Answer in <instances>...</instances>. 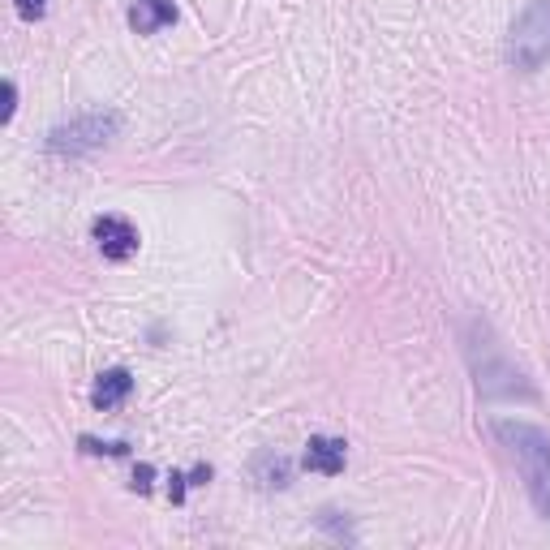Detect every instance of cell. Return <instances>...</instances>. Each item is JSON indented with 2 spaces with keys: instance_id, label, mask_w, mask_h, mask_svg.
I'll use <instances>...</instances> for the list:
<instances>
[{
  "instance_id": "obj_1",
  "label": "cell",
  "mask_w": 550,
  "mask_h": 550,
  "mask_svg": "<svg viewBox=\"0 0 550 550\" xmlns=\"http://www.w3.org/2000/svg\"><path fill=\"white\" fill-rule=\"evenodd\" d=\"M495 434L516 460L529 503L538 508V516L550 520V430H542L538 422H525V417H495Z\"/></svg>"
},
{
  "instance_id": "obj_2",
  "label": "cell",
  "mask_w": 550,
  "mask_h": 550,
  "mask_svg": "<svg viewBox=\"0 0 550 550\" xmlns=\"http://www.w3.org/2000/svg\"><path fill=\"white\" fill-rule=\"evenodd\" d=\"M469 361H473V379H477V392L490 396V400H512V396H533V387L525 383V374H520L508 353H503V344L490 336L486 323H473L469 327Z\"/></svg>"
},
{
  "instance_id": "obj_3",
  "label": "cell",
  "mask_w": 550,
  "mask_h": 550,
  "mask_svg": "<svg viewBox=\"0 0 550 550\" xmlns=\"http://www.w3.org/2000/svg\"><path fill=\"white\" fill-rule=\"evenodd\" d=\"M121 112H82V117L65 121V125H52L48 129V151L52 155H91V151H104L112 138L121 134Z\"/></svg>"
},
{
  "instance_id": "obj_4",
  "label": "cell",
  "mask_w": 550,
  "mask_h": 550,
  "mask_svg": "<svg viewBox=\"0 0 550 550\" xmlns=\"http://www.w3.org/2000/svg\"><path fill=\"white\" fill-rule=\"evenodd\" d=\"M546 56H550V0H533L508 35V61L533 74V69H542Z\"/></svg>"
},
{
  "instance_id": "obj_5",
  "label": "cell",
  "mask_w": 550,
  "mask_h": 550,
  "mask_svg": "<svg viewBox=\"0 0 550 550\" xmlns=\"http://www.w3.org/2000/svg\"><path fill=\"white\" fill-rule=\"evenodd\" d=\"M91 237L99 245V254L112 258V263H125V258L138 254V228L121 220V215H99L91 224Z\"/></svg>"
},
{
  "instance_id": "obj_6",
  "label": "cell",
  "mask_w": 550,
  "mask_h": 550,
  "mask_svg": "<svg viewBox=\"0 0 550 550\" xmlns=\"http://www.w3.org/2000/svg\"><path fill=\"white\" fill-rule=\"evenodd\" d=\"M344 460H349V443H344V439H327V434H314V439L306 443V456H301V465H306L310 473L336 477V473L344 469Z\"/></svg>"
},
{
  "instance_id": "obj_7",
  "label": "cell",
  "mask_w": 550,
  "mask_h": 550,
  "mask_svg": "<svg viewBox=\"0 0 550 550\" xmlns=\"http://www.w3.org/2000/svg\"><path fill=\"white\" fill-rule=\"evenodd\" d=\"M129 392H134V374L121 370V366H112V370H104V374L95 379V387H91V404H95L99 413L121 409V404L129 400Z\"/></svg>"
},
{
  "instance_id": "obj_8",
  "label": "cell",
  "mask_w": 550,
  "mask_h": 550,
  "mask_svg": "<svg viewBox=\"0 0 550 550\" xmlns=\"http://www.w3.org/2000/svg\"><path fill=\"white\" fill-rule=\"evenodd\" d=\"M172 22H177V5H172V0H134V5H129V26H134L138 35H155Z\"/></svg>"
},
{
  "instance_id": "obj_9",
  "label": "cell",
  "mask_w": 550,
  "mask_h": 550,
  "mask_svg": "<svg viewBox=\"0 0 550 550\" xmlns=\"http://www.w3.org/2000/svg\"><path fill=\"white\" fill-rule=\"evenodd\" d=\"M288 473H293V469H288V460L275 456V452H263V456L254 460V477H258L263 486H275V490L288 486Z\"/></svg>"
},
{
  "instance_id": "obj_10",
  "label": "cell",
  "mask_w": 550,
  "mask_h": 550,
  "mask_svg": "<svg viewBox=\"0 0 550 550\" xmlns=\"http://www.w3.org/2000/svg\"><path fill=\"white\" fill-rule=\"evenodd\" d=\"M318 525H323L331 538H340V542H357L353 525H349V520H340V512H323V516H318Z\"/></svg>"
},
{
  "instance_id": "obj_11",
  "label": "cell",
  "mask_w": 550,
  "mask_h": 550,
  "mask_svg": "<svg viewBox=\"0 0 550 550\" xmlns=\"http://www.w3.org/2000/svg\"><path fill=\"white\" fill-rule=\"evenodd\" d=\"M82 452H108V456H125V452H129V443H99V439H91V434H86V439H82Z\"/></svg>"
},
{
  "instance_id": "obj_12",
  "label": "cell",
  "mask_w": 550,
  "mask_h": 550,
  "mask_svg": "<svg viewBox=\"0 0 550 550\" xmlns=\"http://www.w3.org/2000/svg\"><path fill=\"white\" fill-rule=\"evenodd\" d=\"M13 5H18V13L26 22H39L43 13H48V0H13Z\"/></svg>"
},
{
  "instance_id": "obj_13",
  "label": "cell",
  "mask_w": 550,
  "mask_h": 550,
  "mask_svg": "<svg viewBox=\"0 0 550 550\" xmlns=\"http://www.w3.org/2000/svg\"><path fill=\"white\" fill-rule=\"evenodd\" d=\"M13 112H18V86H13V78L5 82V112H0V121H13Z\"/></svg>"
},
{
  "instance_id": "obj_14",
  "label": "cell",
  "mask_w": 550,
  "mask_h": 550,
  "mask_svg": "<svg viewBox=\"0 0 550 550\" xmlns=\"http://www.w3.org/2000/svg\"><path fill=\"white\" fill-rule=\"evenodd\" d=\"M151 477H155L151 465H138V473H134V490H142V495H147V490H151Z\"/></svg>"
},
{
  "instance_id": "obj_15",
  "label": "cell",
  "mask_w": 550,
  "mask_h": 550,
  "mask_svg": "<svg viewBox=\"0 0 550 550\" xmlns=\"http://www.w3.org/2000/svg\"><path fill=\"white\" fill-rule=\"evenodd\" d=\"M168 482H172V486H168V490H172V499H177V503H181V499H185V477H181V473H172V477H168Z\"/></svg>"
}]
</instances>
